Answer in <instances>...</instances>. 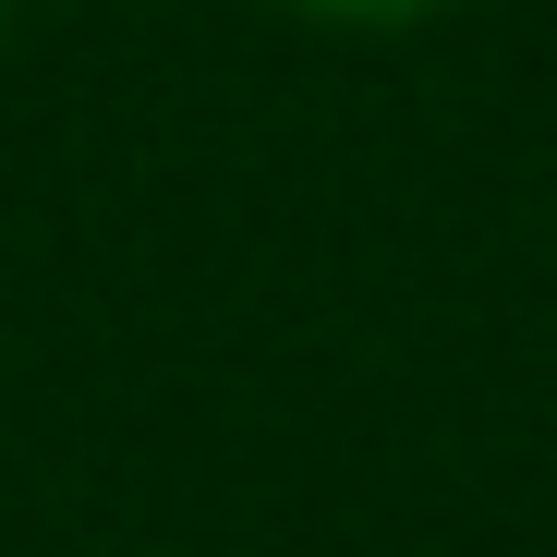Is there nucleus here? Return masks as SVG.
Returning <instances> with one entry per match:
<instances>
[{
	"label": "nucleus",
	"instance_id": "nucleus-1",
	"mask_svg": "<svg viewBox=\"0 0 557 557\" xmlns=\"http://www.w3.org/2000/svg\"><path fill=\"white\" fill-rule=\"evenodd\" d=\"M304 13H327V25H424L448 0H304Z\"/></svg>",
	"mask_w": 557,
	"mask_h": 557
}]
</instances>
